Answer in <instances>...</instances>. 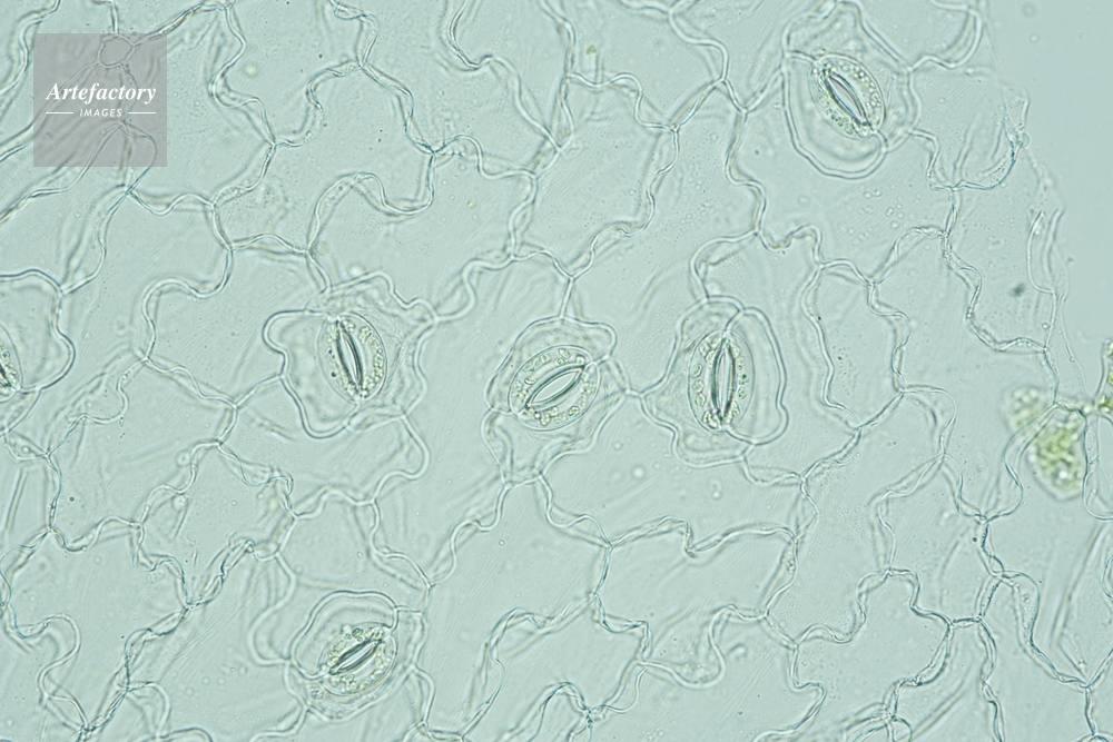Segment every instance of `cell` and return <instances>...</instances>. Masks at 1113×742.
<instances>
[{
  "label": "cell",
  "mask_w": 1113,
  "mask_h": 742,
  "mask_svg": "<svg viewBox=\"0 0 1113 742\" xmlns=\"http://www.w3.org/2000/svg\"><path fill=\"white\" fill-rule=\"evenodd\" d=\"M782 360L785 386L780 397L787 414L785 431L757 451L772 471L802 474L816 463L839 454L851 438L846 414L826 404L829 366L817 326L801 298H782L764 311Z\"/></svg>",
  "instance_id": "6da1fadb"
}]
</instances>
